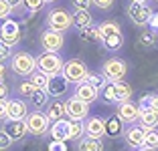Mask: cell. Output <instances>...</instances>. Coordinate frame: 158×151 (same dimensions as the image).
<instances>
[{"mask_svg": "<svg viewBox=\"0 0 158 151\" xmlns=\"http://www.w3.org/2000/svg\"><path fill=\"white\" fill-rule=\"evenodd\" d=\"M8 69L12 75L20 79H27L28 75H33L37 71V56L31 55L28 50H16L8 59Z\"/></svg>", "mask_w": 158, "mask_h": 151, "instance_id": "1", "label": "cell"}, {"mask_svg": "<svg viewBox=\"0 0 158 151\" xmlns=\"http://www.w3.org/2000/svg\"><path fill=\"white\" fill-rule=\"evenodd\" d=\"M87 73H89V69H87V64H85V60L73 56V59L63 63L61 77L65 79L69 85H79V83H83L85 79H87Z\"/></svg>", "mask_w": 158, "mask_h": 151, "instance_id": "2", "label": "cell"}, {"mask_svg": "<svg viewBox=\"0 0 158 151\" xmlns=\"http://www.w3.org/2000/svg\"><path fill=\"white\" fill-rule=\"evenodd\" d=\"M99 73L103 75L107 83H118V81H124L126 75H128V63L120 56H110L102 63V71Z\"/></svg>", "mask_w": 158, "mask_h": 151, "instance_id": "3", "label": "cell"}, {"mask_svg": "<svg viewBox=\"0 0 158 151\" xmlns=\"http://www.w3.org/2000/svg\"><path fill=\"white\" fill-rule=\"evenodd\" d=\"M63 63H65V60L61 59L59 52L43 50L41 55H37V69L41 71V73H45L47 77L61 75V71H63Z\"/></svg>", "mask_w": 158, "mask_h": 151, "instance_id": "4", "label": "cell"}, {"mask_svg": "<svg viewBox=\"0 0 158 151\" xmlns=\"http://www.w3.org/2000/svg\"><path fill=\"white\" fill-rule=\"evenodd\" d=\"M99 95L106 99V103H122V101L132 99V87L126 81L118 83H106V87L99 91Z\"/></svg>", "mask_w": 158, "mask_h": 151, "instance_id": "5", "label": "cell"}, {"mask_svg": "<svg viewBox=\"0 0 158 151\" xmlns=\"http://www.w3.org/2000/svg\"><path fill=\"white\" fill-rule=\"evenodd\" d=\"M24 123H27L28 135H33V137H45L47 133H49V127H51L49 117L41 109L28 111V115L24 117Z\"/></svg>", "mask_w": 158, "mask_h": 151, "instance_id": "6", "label": "cell"}, {"mask_svg": "<svg viewBox=\"0 0 158 151\" xmlns=\"http://www.w3.org/2000/svg\"><path fill=\"white\" fill-rule=\"evenodd\" d=\"M45 22H47V28H53V30H59V32H67L69 28H73V16L65 8H51L47 12Z\"/></svg>", "mask_w": 158, "mask_h": 151, "instance_id": "7", "label": "cell"}, {"mask_svg": "<svg viewBox=\"0 0 158 151\" xmlns=\"http://www.w3.org/2000/svg\"><path fill=\"white\" fill-rule=\"evenodd\" d=\"M152 12L154 10L146 2H134V0H130L128 6H126V14H128L130 22L136 24V26H146L150 16H152Z\"/></svg>", "mask_w": 158, "mask_h": 151, "instance_id": "8", "label": "cell"}, {"mask_svg": "<svg viewBox=\"0 0 158 151\" xmlns=\"http://www.w3.org/2000/svg\"><path fill=\"white\" fill-rule=\"evenodd\" d=\"M20 26H19V22L16 20H12V18H4L2 20V24H0V41L4 42V45H8V46H19V42H20Z\"/></svg>", "mask_w": 158, "mask_h": 151, "instance_id": "9", "label": "cell"}, {"mask_svg": "<svg viewBox=\"0 0 158 151\" xmlns=\"http://www.w3.org/2000/svg\"><path fill=\"white\" fill-rule=\"evenodd\" d=\"M39 42H41L43 50H51V52H61L63 45H65V37L63 32L53 30V28H43L41 37H39Z\"/></svg>", "mask_w": 158, "mask_h": 151, "instance_id": "10", "label": "cell"}, {"mask_svg": "<svg viewBox=\"0 0 158 151\" xmlns=\"http://www.w3.org/2000/svg\"><path fill=\"white\" fill-rule=\"evenodd\" d=\"M65 117L69 121H85L89 117V103H83V101L75 99V97L67 99L65 101Z\"/></svg>", "mask_w": 158, "mask_h": 151, "instance_id": "11", "label": "cell"}, {"mask_svg": "<svg viewBox=\"0 0 158 151\" xmlns=\"http://www.w3.org/2000/svg\"><path fill=\"white\" fill-rule=\"evenodd\" d=\"M116 115L120 117V121L124 125H132V123L138 121L140 105H138V103H134L132 99L122 101V103H118V105H116Z\"/></svg>", "mask_w": 158, "mask_h": 151, "instance_id": "12", "label": "cell"}, {"mask_svg": "<svg viewBox=\"0 0 158 151\" xmlns=\"http://www.w3.org/2000/svg\"><path fill=\"white\" fill-rule=\"evenodd\" d=\"M144 133H146V129L142 127V125L132 123V125H128V127L124 129L122 137H124L126 145L130 147L132 151H136V149H140V147L144 145Z\"/></svg>", "mask_w": 158, "mask_h": 151, "instance_id": "13", "label": "cell"}, {"mask_svg": "<svg viewBox=\"0 0 158 151\" xmlns=\"http://www.w3.org/2000/svg\"><path fill=\"white\" fill-rule=\"evenodd\" d=\"M2 129L10 135L12 141H23V139L28 135V129H27L24 119H6L4 125H2Z\"/></svg>", "mask_w": 158, "mask_h": 151, "instance_id": "14", "label": "cell"}, {"mask_svg": "<svg viewBox=\"0 0 158 151\" xmlns=\"http://www.w3.org/2000/svg\"><path fill=\"white\" fill-rule=\"evenodd\" d=\"M73 97L75 99H79V101H83V103H95L98 101V97H99V91L95 87H91L89 83H79V85H75V91H73Z\"/></svg>", "mask_w": 158, "mask_h": 151, "instance_id": "15", "label": "cell"}, {"mask_svg": "<svg viewBox=\"0 0 158 151\" xmlns=\"http://www.w3.org/2000/svg\"><path fill=\"white\" fill-rule=\"evenodd\" d=\"M45 115L49 117V121H59L65 117V101L61 99V97H53L45 107Z\"/></svg>", "mask_w": 158, "mask_h": 151, "instance_id": "16", "label": "cell"}, {"mask_svg": "<svg viewBox=\"0 0 158 151\" xmlns=\"http://www.w3.org/2000/svg\"><path fill=\"white\" fill-rule=\"evenodd\" d=\"M67 85H69V83L61 77V75H55V77H49L45 91H47V95L51 97V99L53 97H63L67 93Z\"/></svg>", "mask_w": 158, "mask_h": 151, "instance_id": "17", "label": "cell"}, {"mask_svg": "<svg viewBox=\"0 0 158 151\" xmlns=\"http://www.w3.org/2000/svg\"><path fill=\"white\" fill-rule=\"evenodd\" d=\"M6 113H8V119H24L28 115V103L23 97H19V99H8V109H6Z\"/></svg>", "mask_w": 158, "mask_h": 151, "instance_id": "18", "label": "cell"}, {"mask_svg": "<svg viewBox=\"0 0 158 151\" xmlns=\"http://www.w3.org/2000/svg\"><path fill=\"white\" fill-rule=\"evenodd\" d=\"M49 135H51L57 143L67 141V139H69V121H67L65 117L59 119V121H53L51 127H49Z\"/></svg>", "mask_w": 158, "mask_h": 151, "instance_id": "19", "label": "cell"}, {"mask_svg": "<svg viewBox=\"0 0 158 151\" xmlns=\"http://www.w3.org/2000/svg\"><path fill=\"white\" fill-rule=\"evenodd\" d=\"M83 127H85V135H89V137H98V139L106 137L103 117H87L83 121Z\"/></svg>", "mask_w": 158, "mask_h": 151, "instance_id": "20", "label": "cell"}, {"mask_svg": "<svg viewBox=\"0 0 158 151\" xmlns=\"http://www.w3.org/2000/svg\"><path fill=\"white\" fill-rule=\"evenodd\" d=\"M103 129H106V137L118 139V137H122V133H124V123L120 121L118 115H112V117H106V119H103Z\"/></svg>", "mask_w": 158, "mask_h": 151, "instance_id": "21", "label": "cell"}, {"mask_svg": "<svg viewBox=\"0 0 158 151\" xmlns=\"http://www.w3.org/2000/svg\"><path fill=\"white\" fill-rule=\"evenodd\" d=\"M138 125H142L144 129H156L158 127V111L150 109V107H140L138 115Z\"/></svg>", "mask_w": 158, "mask_h": 151, "instance_id": "22", "label": "cell"}, {"mask_svg": "<svg viewBox=\"0 0 158 151\" xmlns=\"http://www.w3.org/2000/svg\"><path fill=\"white\" fill-rule=\"evenodd\" d=\"M27 99H28V107H31V109H41L43 111L47 107V103L51 101V97L47 95L45 89H35Z\"/></svg>", "mask_w": 158, "mask_h": 151, "instance_id": "23", "label": "cell"}, {"mask_svg": "<svg viewBox=\"0 0 158 151\" xmlns=\"http://www.w3.org/2000/svg\"><path fill=\"white\" fill-rule=\"evenodd\" d=\"M71 16H73V26L75 28H85V26H91L93 24L91 12L85 10V8H73Z\"/></svg>", "mask_w": 158, "mask_h": 151, "instance_id": "24", "label": "cell"}, {"mask_svg": "<svg viewBox=\"0 0 158 151\" xmlns=\"http://www.w3.org/2000/svg\"><path fill=\"white\" fill-rule=\"evenodd\" d=\"M103 141L98 137H89V135H83V137L77 141V151H103Z\"/></svg>", "mask_w": 158, "mask_h": 151, "instance_id": "25", "label": "cell"}, {"mask_svg": "<svg viewBox=\"0 0 158 151\" xmlns=\"http://www.w3.org/2000/svg\"><path fill=\"white\" fill-rule=\"evenodd\" d=\"M124 42H126V38H124L122 32H116V34H110V37H103L102 38L103 48L110 50V52H118V50L124 46Z\"/></svg>", "mask_w": 158, "mask_h": 151, "instance_id": "26", "label": "cell"}, {"mask_svg": "<svg viewBox=\"0 0 158 151\" xmlns=\"http://www.w3.org/2000/svg\"><path fill=\"white\" fill-rule=\"evenodd\" d=\"M98 30L103 38V37H110V34H116V32H122V28L116 20H103V22L98 24Z\"/></svg>", "mask_w": 158, "mask_h": 151, "instance_id": "27", "label": "cell"}, {"mask_svg": "<svg viewBox=\"0 0 158 151\" xmlns=\"http://www.w3.org/2000/svg\"><path fill=\"white\" fill-rule=\"evenodd\" d=\"M83 135H85L83 121H69V139H71V141L77 143Z\"/></svg>", "mask_w": 158, "mask_h": 151, "instance_id": "28", "label": "cell"}, {"mask_svg": "<svg viewBox=\"0 0 158 151\" xmlns=\"http://www.w3.org/2000/svg\"><path fill=\"white\" fill-rule=\"evenodd\" d=\"M156 42H158V34L154 30H146L138 37V45L142 46V48H152Z\"/></svg>", "mask_w": 158, "mask_h": 151, "instance_id": "29", "label": "cell"}, {"mask_svg": "<svg viewBox=\"0 0 158 151\" xmlns=\"http://www.w3.org/2000/svg\"><path fill=\"white\" fill-rule=\"evenodd\" d=\"M85 83H89L91 87H95L98 91H102L103 87H106V79H103V75L102 73H98V71H89L87 73V79H85Z\"/></svg>", "mask_w": 158, "mask_h": 151, "instance_id": "30", "label": "cell"}, {"mask_svg": "<svg viewBox=\"0 0 158 151\" xmlns=\"http://www.w3.org/2000/svg\"><path fill=\"white\" fill-rule=\"evenodd\" d=\"M79 37L83 38V41H99L102 42V34H99L98 26H85V28H79Z\"/></svg>", "mask_w": 158, "mask_h": 151, "instance_id": "31", "label": "cell"}, {"mask_svg": "<svg viewBox=\"0 0 158 151\" xmlns=\"http://www.w3.org/2000/svg\"><path fill=\"white\" fill-rule=\"evenodd\" d=\"M142 147L158 149V129H146V133H144V145H142Z\"/></svg>", "mask_w": 158, "mask_h": 151, "instance_id": "32", "label": "cell"}, {"mask_svg": "<svg viewBox=\"0 0 158 151\" xmlns=\"http://www.w3.org/2000/svg\"><path fill=\"white\" fill-rule=\"evenodd\" d=\"M28 81H31V83H33V85H35V87H37V89H45L47 87V81H49V77H47V75L45 73H41V71H35V73L33 75H28Z\"/></svg>", "mask_w": 158, "mask_h": 151, "instance_id": "33", "label": "cell"}, {"mask_svg": "<svg viewBox=\"0 0 158 151\" xmlns=\"http://www.w3.org/2000/svg\"><path fill=\"white\" fill-rule=\"evenodd\" d=\"M35 89H37V87H35L33 83H31V81L27 79V81H20L19 85H16V89H14V91H16V95H19V97H23V99H27V97L31 95V93H33Z\"/></svg>", "mask_w": 158, "mask_h": 151, "instance_id": "34", "label": "cell"}, {"mask_svg": "<svg viewBox=\"0 0 158 151\" xmlns=\"http://www.w3.org/2000/svg\"><path fill=\"white\" fill-rule=\"evenodd\" d=\"M138 105L140 107H150V109L158 111V93H148V95H144L140 99Z\"/></svg>", "mask_w": 158, "mask_h": 151, "instance_id": "35", "label": "cell"}, {"mask_svg": "<svg viewBox=\"0 0 158 151\" xmlns=\"http://www.w3.org/2000/svg\"><path fill=\"white\" fill-rule=\"evenodd\" d=\"M45 4V0H23V6L27 12H39V10H43Z\"/></svg>", "mask_w": 158, "mask_h": 151, "instance_id": "36", "label": "cell"}, {"mask_svg": "<svg viewBox=\"0 0 158 151\" xmlns=\"http://www.w3.org/2000/svg\"><path fill=\"white\" fill-rule=\"evenodd\" d=\"M12 139H10V135L4 131V129H0V151H6V149H10L12 147Z\"/></svg>", "mask_w": 158, "mask_h": 151, "instance_id": "37", "label": "cell"}, {"mask_svg": "<svg viewBox=\"0 0 158 151\" xmlns=\"http://www.w3.org/2000/svg\"><path fill=\"white\" fill-rule=\"evenodd\" d=\"M12 6L6 2V0H0V20H4V18H10V14H12Z\"/></svg>", "mask_w": 158, "mask_h": 151, "instance_id": "38", "label": "cell"}, {"mask_svg": "<svg viewBox=\"0 0 158 151\" xmlns=\"http://www.w3.org/2000/svg\"><path fill=\"white\" fill-rule=\"evenodd\" d=\"M10 55H12V46L4 45V42L0 41V63H6L10 59Z\"/></svg>", "mask_w": 158, "mask_h": 151, "instance_id": "39", "label": "cell"}, {"mask_svg": "<svg viewBox=\"0 0 158 151\" xmlns=\"http://www.w3.org/2000/svg\"><path fill=\"white\" fill-rule=\"evenodd\" d=\"M91 4L99 10H107V8L114 6V0H91Z\"/></svg>", "mask_w": 158, "mask_h": 151, "instance_id": "40", "label": "cell"}, {"mask_svg": "<svg viewBox=\"0 0 158 151\" xmlns=\"http://www.w3.org/2000/svg\"><path fill=\"white\" fill-rule=\"evenodd\" d=\"M6 109H8V99H0V121H6V119H8Z\"/></svg>", "mask_w": 158, "mask_h": 151, "instance_id": "41", "label": "cell"}, {"mask_svg": "<svg viewBox=\"0 0 158 151\" xmlns=\"http://www.w3.org/2000/svg\"><path fill=\"white\" fill-rule=\"evenodd\" d=\"M71 6H73V8H85V10H89L91 0H71Z\"/></svg>", "mask_w": 158, "mask_h": 151, "instance_id": "42", "label": "cell"}, {"mask_svg": "<svg viewBox=\"0 0 158 151\" xmlns=\"http://www.w3.org/2000/svg\"><path fill=\"white\" fill-rule=\"evenodd\" d=\"M8 95H10V87L4 81H0V99H8Z\"/></svg>", "mask_w": 158, "mask_h": 151, "instance_id": "43", "label": "cell"}, {"mask_svg": "<svg viewBox=\"0 0 158 151\" xmlns=\"http://www.w3.org/2000/svg\"><path fill=\"white\" fill-rule=\"evenodd\" d=\"M148 26L152 28L154 32L158 30V12H152V16H150V20H148Z\"/></svg>", "mask_w": 158, "mask_h": 151, "instance_id": "44", "label": "cell"}, {"mask_svg": "<svg viewBox=\"0 0 158 151\" xmlns=\"http://www.w3.org/2000/svg\"><path fill=\"white\" fill-rule=\"evenodd\" d=\"M8 67H6V64L4 63H0V81H4V79H6V75H8Z\"/></svg>", "mask_w": 158, "mask_h": 151, "instance_id": "45", "label": "cell"}, {"mask_svg": "<svg viewBox=\"0 0 158 151\" xmlns=\"http://www.w3.org/2000/svg\"><path fill=\"white\" fill-rule=\"evenodd\" d=\"M10 6H12V10H20L23 8V0H6Z\"/></svg>", "mask_w": 158, "mask_h": 151, "instance_id": "46", "label": "cell"}, {"mask_svg": "<svg viewBox=\"0 0 158 151\" xmlns=\"http://www.w3.org/2000/svg\"><path fill=\"white\" fill-rule=\"evenodd\" d=\"M136 151H158V149H150V147H140V149H136Z\"/></svg>", "mask_w": 158, "mask_h": 151, "instance_id": "47", "label": "cell"}, {"mask_svg": "<svg viewBox=\"0 0 158 151\" xmlns=\"http://www.w3.org/2000/svg\"><path fill=\"white\" fill-rule=\"evenodd\" d=\"M45 2H47V4H49V2H55V0H45Z\"/></svg>", "mask_w": 158, "mask_h": 151, "instance_id": "48", "label": "cell"}, {"mask_svg": "<svg viewBox=\"0 0 158 151\" xmlns=\"http://www.w3.org/2000/svg\"><path fill=\"white\" fill-rule=\"evenodd\" d=\"M134 2H146V0H134Z\"/></svg>", "mask_w": 158, "mask_h": 151, "instance_id": "49", "label": "cell"}, {"mask_svg": "<svg viewBox=\"0 0 158 151\" xmlns=\"http://www.w3.org/2000/svg\"><path fill=\"white\" fill-rule=\"evenodd\" d=\"M156 2H158V0H156Z\"/></svg>", "mask_w": 158, "mask_h": 151, "instance_id": "50", "label": "cell"}]
</instances>
